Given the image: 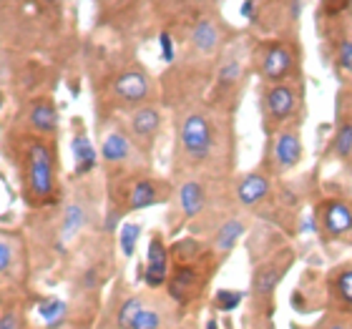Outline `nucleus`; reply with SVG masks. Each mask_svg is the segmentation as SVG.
I'll list each match as a JSON object with an SVG mask.
<instances>
[{
	"label": "nucleus",
	"instance_id": "7",
	"mask_svg": "<svg viewBox=\"0 0 352 329\" xmlns=\"http://www.w3.org/2000/svg\"><path fill=\"white\" fill-rule=\"evenodd\" d=\"M28 194L36 201H45L56 194V163L53 151L45 141H30L28 144Z\"/></svg>",
	"mask_w": 352,
	"mask_h": 329
},
{
	"label": "nucleus",
	"instance_id": "20",
	"mask_svg": "<svg viewBox=\"0 0 352 329\" xmlns=\"http://www.w3.org/2000/svg\"><path fill=\"white\" fill-rule=\"evenodd\" d=\"M169 297L179 304H186V302L197 299L199 294H201V284H204V279L194 269V264H182L179 269L174 271L169 277Z\"/></svg>",
	"mask_w": 352,
	"mask_h": 329
},
{
	"label": "nucleus",
	"instance_id": "24",
	"mask_svg": "<svg viewBox=\"0 0 352 329\" xmlns=\"http://www.w3.org/2000/svg\"><path fill=\"white\" fill-rule=\"evenodd\" d=\"M126 329H164V309L154 302L144 299L141 309L133 315Z\"/></svg>",
	"mask_w": 352,
	"mask_h": 329
},
{
	"label": "nucleus",
	"instance_id": "13",
	"mask_svg": "<svg viewBox=\"0 0 352 329\" xmlns=\"http://www.w3.org/2000/svg\"><path fill=\"white\" fill-rule=\"evenodd\" d=\"M209 206V183L201 176H186L176 186V209L184 221H194Z\"/></svg>",
	"mask_w": 352,
	"mask_h": 329
},
{
	"label": "nucleus",
	"instance_id": "3",
	"mask_svg": "<svg viewBox=\"0 0 352 329\" xmlns=\"http://www.w3.org/2000/svg\"><path fill=\"white\" fill-rule=\"evenodd\" d=\"M294 249L279 247L254 264L252 271V307L262 317L264 322H270L272 312H274V292H277L279 282L287 277L289 266L294 264Z\"/></svg>",
	"mask_w": 352,
	"mask_h": 329
},
{
	"label": "nucleus",
	"instance_id": "1",
	"mask_svg": "<svg viewBox=\"0 0 352 329\" xmlns=\"http://www.w3.org/2000/svg\"><path fill=\"white\" fill-rule=\"evenodd\" d=\"M224 131L209 109L191 106L176 124V151L186 166H206L221 156Z\"/></svg>",
	"mask_w": 352,
	"mask_h": 329
},
{
	"label": "nucleus",
	"instance_id": "9",
	"mask_svg": "<svg viewBox=\"0 0 352 329\" xmlns=\"http://www.w3.org/2000/svg\"><path fill=\"white\" fill-rule=\"evenodd\" d=\"M330 159L345 166L352 174V86L342 88L338 95V116H335V133L330 139Z\"/></svg>",
	"mask_w": 352,
	"mask_h": 329
},
{
	"label": "nucleus",
	"instance_id": "2",
	"mask_svg": "<svg viewBox=\"0 0 352 329\" xmlns=\"http://www.w3.org/2000/svg\"><path fill=\"white\" fill-rule=\"evenodd\" d=\"M259 111H262L264 133H274L287 126H300L305 116V91L302 81L262 83L259 88Z\"/></svg>",
	"mask_w": 352,
	"mask_h": 329
},
{
	"label": "nucleus",
	"instance_id": "15",
	"mask_svg": "<svg viewBox=\"0 0 352 329\" xmlns=\"http://www.w3.org/2000/svg\"><path fill=\"white\" fill-rule=\"evenodd\" d=\"M129 136L133 139V144L141 148V151H148L154 146L156 136L162 131V111L151 106V103H144V106H136L129 116Z\"/></svg>",
	"mask_w": 352,
	"mask_h": 329
},
{
	"label": "nucleus",
	"instance_id": "33",
	"mask_svg": "<svg viewBox=\"0 0 352 329\" xmlns=\"http://www.w3.org/2000/svg\"><path fill=\"white\" fill-rule=\"evenodd\" d=\"M204 329H219V322H217V319H209Z\"/></svg>",
	"mask_w": 352,
	"mask_h": 329
},
{
	"label": "nucleus",
	"instance_id": "27",
	"mask_svg": "<svg viewBox=\"0 0 352 329\" xmlns=\"http://www.w3.org/2000/svg\"><path fill=\"white\" fill-rule=\"evenodd\" d=\"M171 254H174V259L179 264H194L197 259H201V254H204V247H201V242H197V239H182V242H176L174 247H171Z\"/></svg>",
	"mask_w": 352,
	"mask_h": 329
},
{
	"label": "nucleus",
	"instance_id": "12",
	"mask_svg": "<svg viewBox=\"0 0 352 329\" xmlns=\"http://www.w3.org/2000/svg\"><path fill=\"white\" fill-rule=\"evenodd\" d=\"M224 48V25L217 15H201L189 33V53L199 60L219 56Z\"/></svg>",
	"mask_w": 352,
	"mask_h": 329
},
{
	"label": "nucleus",
	"instance_id": "19",
	"mask_svg": "<svg viewBox=\"0 0 352 329\" xmlns=\"http://www.w3.org/2000/svg\"><path fill=\"white\" fill-rule=\"evenodd\" d=\"M169 249L162 234H154L146 249V269H144V282L148 289H159L169 282Z\"/></svg>",
	"mask_w": 352,
	"mask_h": 329
},
{
	"label": "nucleus",
	"instance_id": "35",
	"mask_svg": "<svg viewBox=\"0 0 352 329\" xmlns=\"http://www.w3.org/2000/svg\"><path fill=\"white\" fill-rule=\"evenodd\" d=\"M51 3H56V0H51Z\"/></svg>",
	"mask_w": 352,
	"mask_h": 329
},
{
	"label": "nucleus",
	"instance_id": "5",
	"mask_svg": "<svg viewBox=\"0 0 352 329\" xmlns=\"http://www.w3.org/2000/svg\"><path fill=\"white\" fill-rule=\"evenodd\" d=\"M305 159V141H302L300 126H287L274 133H267L262 168L272 179L292 174Z\"/></svg>",
	"mask_w": 352,
	"mask_h": 329
},
{
	"label": "nucleus",
	"instance_id": "32",
	"mask_svg": "<svg viewBox=\"0 0 352 329\" xmlns=\"http://www.w3.org/2000/svg\"><path fill=\"white\" fill-rule=\"evenodd\" d=\"M159 41H162V56H164V60H174V43H171L169 33H162V36H159Z\"/></svg>",
	"mask_w": 352,
	"mask_h": 329
},
{
	"label": "nucleus",
	"instance_id": "26",
	"mask_svg": "<svg viewBox=\"0 0 352 329\" xmlns=\"http://www.w3.org/2000/svg\"><path fill=\"white\" fill-rule=\"evenodd\" d=\"M292 329H352V317L322 312L312 324H292Z\"/></svg>",
	"mask_w": 352,
	"mask_h": 329
},
{
	"label": "nucleus",
	"instance_id": "30",
	"mask_svg": "<svg viewBox=\"0 0 352 329\" xmlns=\"http://www.w3.org/2000/svg\"><path fill=\"white\" fill-rule=\"evenodd\" d=\"M0 329H23L21 315L18 312H6L0 317Z\"/></svg>",
	"mask_w": 352,
	"mask_h": 329
},
{
	"label": "nucleus",
	"instance_id": "21",
	"mask_svg": "<svg viewBox=\"0 0 352 329\" xmlns=\"http://www.w3.org/2000/svg\"><path fill=\"white\" fill-rule=\"evenodd\" d=\"M88 219H91V212H88L86 201L83 198H71L66 204V209H63V219H60V227H58V242L60 244L74 242L76 236L88 227Z\"/></svg>",
	"mask_w": 352,
	"mask_h": 329
},
{
	"label": "nucleus",
	"instance_id": "29",
	"mask_svg": "<svg viewBox=\"0 0 352 329\" xmlns=\"http://www.w3.org/2000/svg\"><path fill=\"white\" fill-rule=\"evenodd\" d=\"M141 236V227L139 224H131V221H126L121 231H118V244H121V254L124 256H133L136 251V242H139Z\"/></svg>",
	"mask_w": 352,
	"mask_h": 329
},
{
	"label": "nucleus",
	"instance_id": "18",
	"mask_svg": "<svg viewBox=\"0 0 352 329\" xmlns=\"http://www.w3.org/2000/svg\"><path fill=\"white\" fill-rule=\"evenodd\" d=\"M139 154H144V151L133 144V139L129 136L126 128L113 126V128H109V131L103 133L101 159L109 163V166H126V163H133L139 159Z\"/></svg>",
	"mask_w": 352,
	"mask_h": 329
},
{
	"label": "nucleus",
	"instance_id": "10",
	"mask_svg": "<svg viewBox=\"0 0 352 329\" xmlns=\"http://www.w3.org/2000/svg\"><path fill=\"white\" fill-rule=\"evenodd\" d=\"M274 194V179H272L264 168H254L250 174L239 176L234 181V189H232V196H234V204L244 212H257L262 209L267 201Z\"/></svg>",
	"mask_w": 352,
	"mask_h": 329
},
{
	"label": "nucleus",
	"instance_id": "17",
	"mask_svg": "<svg viewBox=\"0 0 352 329\" xmlns=\"http://www.w3.org/2000/svg\"><path fill=\"white\" fill-rule=\"evenodd\" d=\"M247 229H250L247 216H242V214H227V216L214 227L212 242H209L214 259H217V262H224V259L234 251L239 239L247 234Z\"/></svg>",
	"mask_w": 352,
	"mask_h": 329
},
{
	"label": "nucleus",
	"instance_id": "16",
	"mask_svg": "<svg viewBox=\"0 0 352 329\" xmlns=\"http://www.w3.org/2000/svg\"><path fill=\"white\" fill-rule=\"evenodd\" d=\"M244 56H247V51L239 45H229L227 51L221 53L219 66H217V91L221 95L239 93V88L244 83V73H247Z\"/></svg>",
	"mask_w": 352,
	"mask_h": 329
},
{
	"label": "nucleus",
	"instance_id": "8",
	"mask_svg": "<svg viewBox=\"0 0 352 329\" xmlns=\"http://www.w3.org/2000/svg\"><path fill=\"white\" fill-rule=\"evenodd\" d=\"M317 229L324 242H342L352 236V201L345 196H330L317 206Z\"/></svg>",
	"mask_w": 352,
	"mask_h": 329
},
{
	"label": "nucleus",
	"instance_id": "23",
	"mask_svg": "<svg viewBox=\"0 0 352 329\" xmlns=\"http://www.w3.org/2000/svg\"><path fill=\"white\" fill-rule=\"evenodd\" d=\"M71 151H74V163H76V176H86L96 168L98 154H96L94 144L86 136V131H76L71 139Z\"/></svg>",
	"mask_w": 352,
	"mask_h": 329
},
{
	"label": "nucleus",
	"instance_id": "34",
	"mask_svg": "<svg viewBox=\"0 0 352 329\" xmlns=\"http://www.w3.org/2000/svg\"><path fill=\"white\" fill-rule=\"evenodd\" d=\"M191 3H206V0H191Z\"/></svg>",
	"mask_w": 352,
	"mask_h": 329
},
{
	"label": "nucleus",
	"instance_id": "28",
	"mask_svg": "<svg viewBox=\"0 0 352 329\" xmlns=\"http://www.w3.org/2000/svg\"><path fill=\"white\" fill-rule=\"evenodd\" d=\"M242 302L244 292H239V289H219L214 294V309L217 312H236L242 307Z\"/></svg>",
	"mask_w": 352,
	"mask_h": 329
},
{
	"label": "nucleus",
	"instance_id": "6",
	"mask_svg": "<svg viewBox=\"0 0 352 329\" xmlns=\"http://www.w3.org/2000/svg\"><path fill=\"white\" fill-rule=\"evenodd\" d=\"M324 309L338 315L352 317V262L338 264L327 271L322 282V289L307 297V315L309 309Z\"/></svg>",
	"mask_w": 352,
	"mask_h": 329
},
{
	"label": "nucleus",
	"instance_id": "31",
	"mask_svg": "<svg viewBox=\"0 0 352 329\" xmlns=\"http://www.w3.org/2000/svg\"><path fill=\"white\" fill-rule=\"evenodd\" d=\"M13 264V247L8 242H0V274Z\"/></svg>",
	"mask_w": 352,
	"mask_h": 329
},
{
	"label": "nucleus",
	"instance_id": "14",
	"mask_svg": "<svg viewBox=\"0 0 352 329\" xmlns=\"http://www.w3.org/2000/svg\"><path fill=\"white\" fill-rule=\"evenodd\" d=\"M171 196V189L159 179H136V181L126 189V198L124 206H121V214L129 212H141V209H148V206L164 204L166 198Z\"/></svg>",
	"mask_w": 352,
	"mask_h": 329
},
{
	"label": "nucleus",
	"instance_id": "22",
	"mask_svg": "<svg viewBox=\"0 0 352 329\" xmlns=\"http://www.w3.org/2000/svg\"><path fill=\"white\" fill-rule=\"evenodd\" d=\"M28 124L41 136H53V133L58 131V111H56L53 101L41 98V101L33 103L28 113Z\"/></svg>",
	"mask_w": 352,
	"mask_h": 329
},
{
	"label": "nucleus",
	"instance_id": "25",
	"mask_svg": "<svg viewBox=\"0 0 352 329\" xmlns=\"http://www.w3.org/2000/svg\"><path fill=\"white\" fill-rule=\"evenodd\" d=\"M38 315H41V319H43L48 327L56 329L60 322H63V319H66L68 304L63 299H58V297H48V299L38 307Z\"/></svg>",
	"mask_w": 352,
	"mask_h": 329
},
{
	"label": "nucleus",
	"instance_id": "4",
	"mask_svg": "<svg viewBox=\"0 0 352 329\" xmlns=\"http://www.w3.org/2000/svg\"><path fill=\"white\" fill-rule=\"evenodd\" d=\"M252 66L264 83L300 78V51L289 41H267L252 51Z\"/></svg>",
	"mask_w": 352,
	"mask_h": 329
},
{
	"label": "nucleus",
	"instance_id": "11",
	"mask_svg": "<svg viewBox=\"0 0 352 329\" xmlns=\"http://www.w3.org/2000/svg\"><path fill=\"white\" fill-rule=\"evenodd\" d=\"M111 95L121 106H144L154 95V81L144 68H126L111 83Z\"/></svg>",
	"mask_w": 352,
	"mask_h": 329
}]
</instances>
